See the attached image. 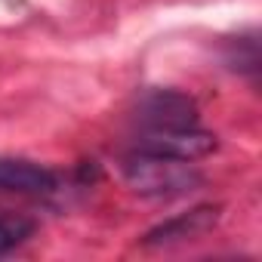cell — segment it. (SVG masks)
<instances>
[{"label": "cell", "instance_id": "cell-6", "mask_svg": "<svg viewBox=\"0 0 262 262\" xmlns=\"http://www.w3.org/2000/svg\"><path fill=\"white\" fill-rule=\"evenodd\" d=\"M34 231H37V222L31 216L0 210V256L10 253V250H16L19 244H25Z\"/></svg>", "mask_w": 262, "mask_h": 262}, {"label": "cell", "instance_id": "cell-4", "mask_svg": "<svg viewBox=\"0 0 262 262\" xmlns=\"http://www.w3.org/2000/svg\"><path fill=\"white\" fill-rule=\"evenodd\" d=\"M216 222H219V207H194V210L179 213V216L161 222L158 228H151L142 237V244L145 247H167V244L194 241V237H204L207 231H213Z\"/></svg>", "mask_w": 262, "mask_h": 262}, {"label": "cell", "instance_id": "cell-1", "mask_svg": "<svg viewBox=\"0 0 262 262\" xmlns=\"http://www.w3.org/2000/svg\"><path fill=\"white\" fill-rule=\"evenodd\" d=\"M123 176L129 188L145 198H182L204 185V173L191 161L151 155L139 148L123 158Z\"/></svg>", "mask_w": 262, "mask_h": 262}, {"label": "cell", "instance_id": "cell-2", "mask_svg": "<svg viewBox=\"0 0 262 262\" xmlns=\"http://www.w3.org/2000/svg\"><path fill=\"white\" fill-rule=\"evenodd\" d=\"M139 151L167 155L179 161H198L216 151V136L198 126H176V129H139Z\"/></svg>", "mask_w": 262, "mask_h": 262}, {"label": "cell", "instance_id": "cell-5", "mask_svg": "<svg viewBox=\"0 0 262 262\" xmlns=\"http://www.w3.org/2000/svg\"><path fill=\"white\" fill-rule=\"evenodd\" d=\"M59 176L34 161L25 158H0V191L13 194H53Z\"/></svg>", "mask_w": 262, "mask_h": 262}, {"label": "cell", "instance_id": "cell-3", "mask_svg": "<svg viewBox=\"0 0 262 262\" xmlns=\"http://www.w3.org/2000/svg\"><path fill=\"white\" fill-rule=\"evenodd\" d=\"M139 129L198 126V105L176 90H151L139 102Z\"/></svg>", "mask_w": 262, "mask_h": 262}]
</instances>
